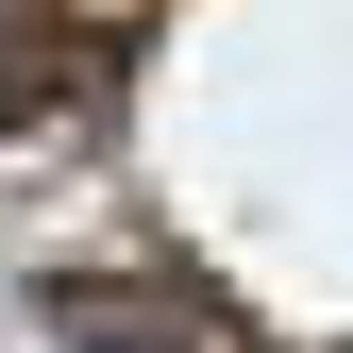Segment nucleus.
I'll list each match as a JSON object with an SVG mask.
<instances>
[{
    "instance_id": "1",
    "label": "nucleus",
    "mask_w": 353,
    "mask_h": 353,
    "mask_svg": "<svg viewBox=\"0 0 353 353\" xmlns=\"http://www.w3.org/2000/svg\"><path fill=\"white\" fill-rule=\"evenodd\" d=\"M101 118V34L51 0H0V135H84Z\"/></svg>"
}]
</instances>
